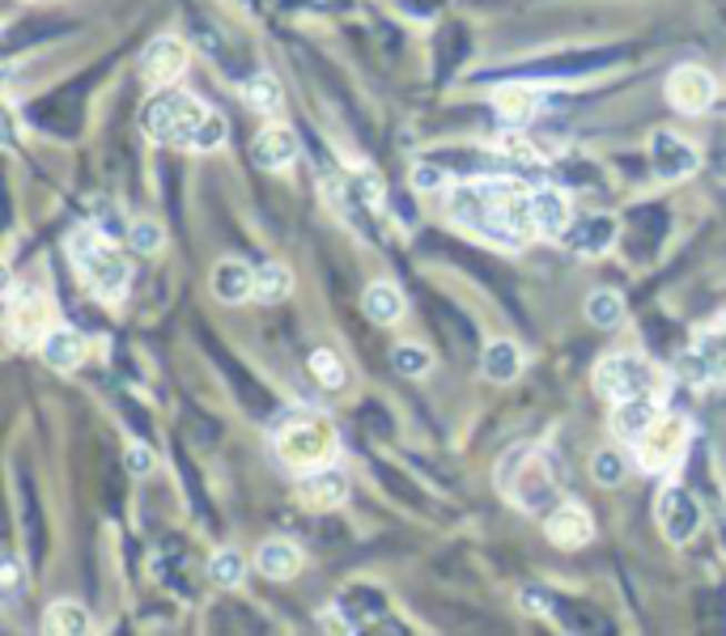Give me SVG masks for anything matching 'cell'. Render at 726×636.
<instances>
[{"label":"cell","instance_id":"obj_21","mask_svg":"<svg viewBox=\"0 0 726 636\" xmlns=\"http://www.w3.org/2000/svg\"><path fill=\"white\" fill-rule=\"evenodd\" d=\"M493 107H497V119L506 123L510 132H518V128H527L540 111V94H535L532 85H518V81H510L502 85L497 94H493Z\"/></svg>","mask_w":726,"mask_h":636},{"label":"cell","instance_id":"obj_26","mask_svg":"<svg viewBox=\"0 0 726 636\" xmlns=\"http://www.w3.org/2000/svg\"><path fill=\"white\" fill-rule=\"evenodd\" d=\"M43 628H48L51 636H85V633H94V619H90V612H85L81 603H73V598H56L48 612H43Z\"/></svg>","mask_w":726,"mask_h":636},{"label":"cell","instance_id":"obj_1","mask_svg":"<svg viewBox=\"0 0 726 636\" xmlns=\"http://www.w3.org/2000/svg\"><path fill=\"white\" fill-rule=\"evenodd\" d=\"M451 216L467 234H481L502 251H523L527 238H540L532 221V191H523L510 179H493V174L455 188Z\"/></svg>","mask_w":726,"mask_h":636},{"label":"cell","instance_id":"obj_2","mask_svg":"<svg viewBox=\"0 0 726 636\" xmlns=\"http://www.w3.org/2000/svg\"><path fill=\"white\" fill-rule=\"evenodd\" d=\"M497 488L523 514H548L561 493V475L553 454L540 446H514L497 463Z\"/></svg>","mask_w":726,"mask_h":636},{"label":"cell","instance_id":"obj_16","mask_svg":"<svg viewBox=\"0 0 726 636\" xmlns=\"http://www.w3.org/2000/svg\"><path fill=\"white\" fill-rule=\"evenodd\" d=\"M298 501L311 505V509H340L349 501V475L323 463V467H311L302 472V484H298Z\"/></svg>","mask_w":726,"mask_h":636},{"label":"cell","instance_id":"obj_38","mask_svg":"<svg viewBox=\"0 0 726 636\" xmlns=\"http://www.w3.org/2000/svg\"><path fill=\"white\" fill-rule=\"evenodd\" d=\"M123 467L132 475H149L153 467H158V458H153V450L149 446H128L123 450Z\"/></svg>","mask_w":726,"mask_h":636},{"label":"cell","instance_id":"obj_39","mask_svg":"<svg viewBox=\"0 0 726 636\" xmlns=\"http://www.w3.org/2000/svg\"><path fill=\"white\" fill-rule=\"evenodd\" d=\"M518 603H523L527 612H548V598H544V594H535V589H523V594H518Z\"/></svg>","mask_w":726,"mask_h":636},{"label":"cell","instance_id":"obj_20","mask_svg":"<svg viewBox=\"0 0 726 636\" xmlns=\"http://www.w3.org/2000/svg\"><path fill=\"white\" fill-rule=\"evenodd\" d=\"M658 416H663V412H658V400H654V395H633V400H621L612 407V428H616L621 442H629L633 446Z\"/></svg>","mask_w":726,"mask_h":636},{"label":"cell","instance_id":"obj_17","mask_svg":"<svg viewBox=\"0 0 726 636\" xmlns=\"http://www.w3.org/2000/svg\"><path fill=\"white\" fill-rule=\"evenodd\" d=\"M298 153H302V144H298V132L290 123H268L251 141V162L260 170H285V165L298 162Z\"/></svg>","mask_w":726,"mask_h":636},{"label":"cell","instance_id":"obj_13","mask_svg":"<svg viewBox=\"0 0 726 636\" xmlns=\"http://www.w3.org/2000/svg\"><path fill=\"white\" fill-rule=\"evenodd\" d=\"M188 43L183 39H174V34H158V39H149L145 51H141V72H145V81L153 85H174L183 72H188Z\"/></svg>","mask_w":726,"mask_h":636},{"label":"cell","instance_id":"obj_18","mask_svg":"<svg viewBox=\"0 0 726 636\" xmlns=\"http://www.w3.org/2000/svg\"><path fill=\"white\" fill-rule=\"evenodd\" d=\"M39 356H43V365L56 370V374H73V370H81V361H85V335L73 327H51L39 340Z\"/></svg>","mask_w":726,"mask_h":636},{"label":"cell","instance_id":"obj_9","mask_svg":"<svg viewBox=\"0 0 726 636\" xmlns=\"http://www.w3.org/2000/svg\"><path fill=\"white\" fill-rule=\"evenodd\" d=\"M56 306H51L48 293L39 289H13L9 284V335L18 344H39L56 323Z\"/></svg>","mask_w":726,"mask_h":636},{"label":"cell","instance_id":"obj_5","mask_svg":"<svg viewBox=\"0 0 726 636\" xmlns=\"http://www.w3.org/2000/svg\"><path fill=\"white\" fill-rule=\"evenodd\" d=\"M688 437H693V424L676 416V412H663L658 421L633 442V458H637V467L651 475H667L676 472L679 463H684V454H688Z\"/></svg>","mask_w":726,"mask_h":636},{"label":"cell","instance_id":"obj_23","mask_svg":"<svg viewBox=\"0 0 726 636\" xmlns=\"http://www.w3.org/2000/svg\"><path fill=\"white\" fill-rule=\"evenodd\" d=\"M481 374L488 382H497V386H506L514 377L523 374V353H518V344L514 340H488L481 353Z\"/></svg>","mask_w":726,"mask_h":636},{"label":"cell","instance_id":"obj_25","mask_svg":"<svg viewBox=\"0 0 726 636\" xmlns=\"http://www.w3.org/2000/svg\"><path fill=\"white\" fill-rule=\"evenodd\" d=\"M569 246L578 255H604L607 246L616 242V221L612 216H582L578 225H569Z\"/></svg>","mask_w":726,"mask_h":636},{"label":"cell","instance_id":"obj_33","mask_svg":"<svg viewBox=\"0 0 726 636\" xmlns=\"http://www.w3.org/2000/svg\"><path fill=\"white\" fill-rule=\"evenodd\" d=\"M391 370L400 377H425L434 370V356L425 353L421 344H409V340H404V344L391 349Z\"/></svg>","mask_w":726,"mask_h":636},{"label":"cell","instance_id":"obj_12","mask_svg":"<svg viewBox=\"0 0 726 636\" xmlns=\"http://www.w3.org/2000/svg\"><path fill=\"white\" fill-rule=\"evenodd\" d=\"M651 165L658 179H667V183H676V179H688V174H697V165H702V153L693 149V144L676 137V132H667V128H658L651 137Z\"/></svg>","mask_w":726,"mask_h":636},{"label":"cell","instance_id":"obj_36","mask_svg":"<svg viewBox=\"0 0 726 636\" xmlns=\"http://www.w3.org/2000/svg\"><path fill=\"white\" fill-rule=\"evenodd\" d=\"M22 589H26L22 561H18V552H4V561H0V598L13 603V598H22Z\"/></svg>","mask_w":726,"mask_h":636},{"label":"cell","instance_id":"obj_34","mask_svg":"<svg viewBox=\"0 0 726 636\" xmlns=\"http://www.w3.org/2000/svg\"><path fill=\"white\" fill-rule=\"evenodd\" d=\"M225 137H230V123H225V115L209 111V115H204V123L195 128L192 153H218L221 144H225Z\"/></svg>","mask_w":726,"mask_h":636},{"label":"cell","instance_id":"obj_7","mask_svg":"<svg viewBox=\"0 0 726 636\" xmlns=\"http://www.w3.org/2000/svg\"><path fill=\"white\" fill-rule=\"evenodd\" d=\"M595 391L604 400L621 403L633 395H654L658 391V374L642 353H607L595 365Z\"/></svg>","mask_w":726,"mask_h":636},{"label":"cell","instance_id":"obj_37","mask_svg":"<svg viewBox=\"0 0 726 636\" xmlns=\"http://www.w3.org/2000/svg\"><path fill=\"white\" fill-rule=\"evenodd\" d=\"M446 170L437 162H416L412 165V188L416 191H425V195H434V191H446Z\"/></svg>","mask_w":726,"mask_h":636},{"label":"cell","instance_id":"obj_31","mask_svg":"<svg viewBox=\"0 0 726 636\" xmlns=\"http://www.w3.org/2000/svg\"><path fill=\"white\" fill-rule=\"evenodd\" d=\"M311 374L319 377L323 391H344V386H349V365H344L340 353H332V349H315V353H311Z\"/></svg>","mask_w":726,"mask_h":636},{"label":"cell","instance_id":"obj_32","mask_svg":"<svg viewBox=\"0 0 726 636\" xmlns=\"http://www.w3.org/2000/svg\"><path fill=\"white\" fill-rule=\"evenodd\" d=\"M242 577H246V561H242L234 547L213 552V561H209V582H213V586L234 589V586H242Z\"/></svg>","mask_w":726,"mask_h":636},{"label":"cell","instance_id":"obj_22","mask_svg":"<svg viewBox=\"0 0 726 636\" xmlns=\"http://www.w3.org/2000/svg\"><path fill=\"white\" fill-rule=\"evenodd\" d=\"M255 568L264 573L268 582H290L302 573V547L293 539H268L260 543V552H255Z\"/></svg>","mask_w":726,"mask_h":636},{"label":"cell","instance_id":"obj_30","mask_svg":"<svg viewBox=\"0 0 726 636\" xmlns=\"http://www.w3.org/2000/svg\"><path fill=\"white\" fill-rule=\"evenodd\" d=\"M242 98H246V107L251 111H260V115H272L276 107H281V81L276 77H268V72H260V77H251L246 85H242Z\"/></svg>","mask_w":726,"mask_h":636},{"label":"cell","instance_id":"obj_28","mask_svg":"<svg viewBox=\"0 0 726 636\" xmlns=\"http://www.w3.org/2000/svg\"><path fill=\"white\" fill-rule=\"evenodd\" d=\"M586 319H591V327H599V331L621 327V323H625V297L612 293V289H595V293L586 297Z\"/></svg>","mask_w":726,"mask_h":636},{"label":"cell","instance_id":"obj_27","mask_svg":"<svg viewBox=\"0 0 726 636\" xmlns=\"http://www.w3.org/2000/svg\"><path fill=\"white\" fill-rule=\"evenodd\" d=\"M290 293H293V272L285 263H264V267H255V302L276 306V302H285Z\"/></svg>","mask_w":726,"mask_h":636},{"label":"cell","instance_id":"obj_8","mask_svg":"<svg viewBox=\"0 0 726 636\" xmlns=\"http://www.w3.org/2000/svg\"><path fill=\"white\" fill-rule=\"evenodd\" d=\"M676 370H679V377H688V382H697V386H705V382H723L726 377V319L718 327H705L702 335L679 353Z\"/></svg>","mask_w":726,"mask_h":636},{"label":"cell","instance_id":"obj_35","mask_svg":"<svg viewBox=\"0 0 726 636\" xmlns=\"http://www.w3.org/2000/svg\"><path fill=\"white\" fill-rule=\"evenodd\" d=\"M591 475H595V484L616 488V484L625 479V458H621L616 450H595V458H591Z\"/></svg>","mask_w":726,"mask_h":636},{"label":"cell","instance_id":"obj_4","mask_svg":"<svg viewBox=\"0 0 726 636\" xmlns=\"http://www.w3.org/2000/svg\"><path fill=\"white\" fill-rule=\"evenodd\" d=\"M209 107L195 94L179 90V85H162L158 94L145 102L141 111V132L153 144H179V149H192L195 128L204 123Z\"/></svg>","mask_w":726,"mask_h":636},{"label":"cell","instance_id":"obj_29","mask_svg":"<svg viewBox=\"0 0 726 636\" xmlns=\"http://www.w3.org/2000/svg\"><path fill=\"white\" fill-rule=\"evenodd\" d=\"M123 238H128V251H137V255H158V251L167 246V225L153 221V216H137V221L123 230Z\"/></svg>","mask_w":726,"mask_h":636},{"label":"cell","instance_id":"obj_11","mask_svg":"<svg viewBox=\"0 0 726 636\" xmlns=\"http://www.w3.org/2000/svg\"><path fill=\"white\" fill-rule=\"evenodd\" d=\"M714 98H718V81H714V72L702 69V64H679L672 77H667V102L684 111V115H702L714 107Z\"/></svg>","mask_w":726,"mask_h":636},{"label":"cell","instance_id":"obj_3","mask_svg":"<svg viewBox=\"0 0 726 636\" xmlns=\"http://www.w3.org/2000/svg\"><path fill=\"white\" fill-rule=\"evenodd\" d=\"M69 255H73L77 272L85 289L102 297V302H120L132 284V263L115 246V238L102 234L98 225H81L73 238H69Z\"/></svg>","mask_w":726,"mask_h":636},{"label":"cell","instance_id":"obj_6","mask_svg":"<svg viewBox=\"0 0 726 636\" xmlns=\"http://www.w3.org/2000/svg\"><path fill=\"white\" fill-rule=\"evenodd\" d=\"M276 454H281V463L293 467V472L323 467L336 454V428L323 421V416H302V421L285 424L276 433Z\"/></svg>","mask_w":726,"mask_h":636},{"label":"cell","instance_id":"obj_14","mask_svg":"<svg viewBox=\"0 0 726 636\" xmlns=\"http://www.w3.org/2000/svg\"><path fill=\"white\" fill-rule=\"evenodd\" d=\"M532 221L535 234L548 238V242H561L574 225V209H569V195L561 188H532Z\"/></svg>","mask_w":726,"mask_h":636},{"label":"cell","instance_id":"obj_10","mask_svg":"<svg viewBox=\"0 0 726 636\" xmlns=\"http://www.w3.org/2000/svg\"><path fill=\"white\" fill-rule=\"evenodd\" d=\"M654 514H658V531L667 535V543H688L697 539V531H702V501L688 488H679V484H667L658 493Z\"/></svg>","mask_w":726,"mask_h":636},{"label":"cell","instance_id":"obj_19","mask_svg":"<svg viewBox=\"0 0 726 636\" xmlns=\"http://www.w3.org/2000/svg\"><path fill=\"white\" fill-rule=\"evenodd\" d=\"M213 297L221 306H242L255 297V267H246L242 260H221L213 267Z\"/></svg>","mask_w":726,"mask_h":636},{"label":"cell","instance_id":"obj_15","mask_svg":"<svg viewBox=\"0 0 726 636\" xmlns=\"http://www.w3.org/2000/svg\"><path fill=\"white\" fill-rule=\"evenodd\" d=\"M544 535L557 543V547H586L595 539V522L586 514V505L578 501H557L544 518Z\"/></svg>","mask_w":726,"mask_h":636},{"label":"cell","instance_id":"obj_24","mask_svg":"<svg viewBox=\"0 0 726 636\" xmlns=\"http://www.w3.org/2000/svg\"><path fill=\"white\" fill-rule=\"evenodd\" d=\"M362 310H365V319H370V323L391 327V323H400V319H404V293H400L391 281H374L362 293Z\"/></svg>","mask_w":726,"mask_h":636}]
</instances>
